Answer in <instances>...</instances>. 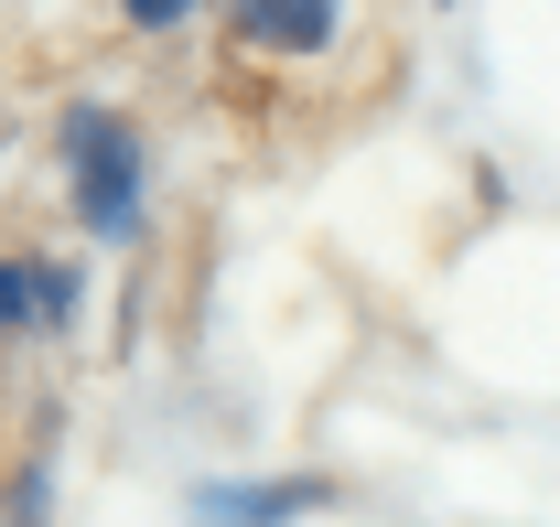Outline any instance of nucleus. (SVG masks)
Instances as JSON below:
<instances>
[{
	"mask_svg": "<svg viewBox=\"0 0 560 527\" xmlns=\"http://www.w3.org/2000/svg\"><path fill=\"white\" fill-rule=\"evenodd\" d=\"M66 195H75V226L86 237H130L140 226V130L108 108V97H75L66 108Z\"/></svg>",
	"mask_w": 560,
	"mask_h": 527,
	"instance_id": "f257e3e1",
	"label": "nucleus"
},
{
	"mask_svg": "<svg viewBox=\"0 0 560 527\" xmlns=\"http://www.w3.org/2000/svg\"><path fill=\"white\" fill-rule=\"evenodd\" d=\"M237 55H324L346 33V0H226Z\"/></svg>",
	"mask_w": 560,
	"mask_h": 527,
	"instance_id": "f03ea898",
	"label": "nucleus"
},
{
	"mask_svg": "<svg viewBox=\"0 0 560 527\" xmlns=\"http://www.w3.org/2000/svg\"><path fill=\"white\" fill-rule=\"evenodd\" d=\"M335 484L324 473H291V484H206L195 495V527H291V517H324Z\"/></svg>",
	"mask_w": 560,
	"mask_h": 527,
	"instance_id": "7ed1b4c3",
	"label": "nucleus"
},
{
	"mask_svg": "<svg viewBox=\"0 0 560 527\" xmlns=\"http://www.w3.org/2000/svg\"><path fill=\"white\" fill-rule=\"evenodd\" d=\"M33 324V259H0V333Z\"/></svg>",
	"mask_w": 560,
	"mask_h": 527,
	"instance_id": "20e7f679",
	"label": "nucleus"
},
{
	"mask_svg": "<svg viewBox=\"0 0 560 527\" xmlns=\"http://www.w3.org/2000/svg\"><path fill=\"white\" fill-rule=\"evenodd\" d=\"M119 11H130V33H173V22H184L195 0H119Z\"/></svg>",
	"mask_w": 560,
	"mask_h": 527,
	"instance_id": "39448f33",
	"label": "nucleus"
}]
</instances>
